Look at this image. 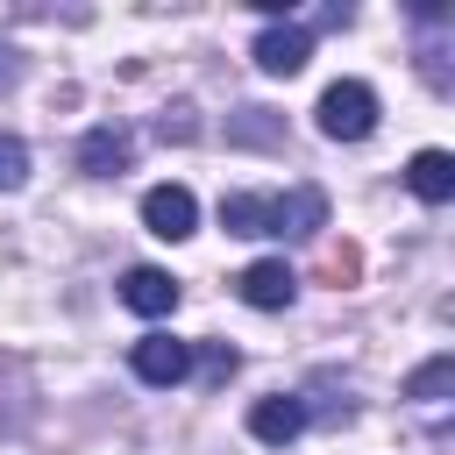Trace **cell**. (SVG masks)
I'll use <instances>...</instances> for the list:
<instances>
[{"mask_svg":"<svg viewBox=\"0 0 455 455\" xmlns=\"http://www.w3.org/2000/svg\"><path fill=\"white\" fill-rule=\"evenodd\" d=\"M220 228H228V235L306 242V235L327 228V192H320V185H291V192H228V199H220Z\"/></svg>","mask_w":455,"mask_h":455,"instance_id":"1","label":"cell"},{"mask_svg":"<svg viewBox=\"0 0 455 455\" xmlns=\"http://www.w3.org/2000/svg\"><path fill=\"white\" fill-rule=\"evenodd\" d=\"M377 85L370 78H334L327 92H320V107H313V121H320V135L327 142H363L370 128H377Z\"/></svg>","mask_w":455,"mask_h":455,"instance_id":"2","label":"cell"},{"mask_svg":"<svg viewBox=\"0 0 455 455\" xmlns=\"http://www.w3.org/2000/svg\"><path fill=\"white\" fill-rule=\"evenodd\" d=\"M128 370H135L142 384L171 391V384L192 377V341H178V334H142V341L128 348Z\"/></svg>","mask_w":455,"mask_h":455,"instance_id":"3","label":"cell"},{"mask_svg":"<svg viewBox=\"0 0 455 455\" xmlns=\"http://www.w3.org/2000/svg\"><path fill=\"white\" fill-rule=\"evenodd\" d=\"M142 228H149L156 242H185V235L199 228L192 185H149V192H142Z\"/></svg>","mask_w":455,"mask_h":455,"instance_id":"4","label":"cell"},{"mask_svg":"<svg viewBox=\"0 0 455 455\" xmlns=\"http://www.w3.org/2000/svg\"><path fill=\"white\" fill-rule=\"evenodd\" d=\"M235 299H242V306H256V313H284V306L299 299V277H291V263H284V256H256V263L235 277Z\"/></svg>","mask_w":455,"mask_h":455,"instance_id":"5","label":"cell"},{"mask_svg":"<svg viewBox=\"0 0 455 455\" xmlns=\"http://www.w3.org/2000/svg\"><path fill=\"white\" fill-rule=\"evenodd\" d=\"M135 164V135L121 128V121H92L85 135H78V171L85 178H121Z\"/></svg>","mask_w":455,"mask_h":455,"instance_id":"6","label":"cell"},{"mask_svg":"<svg viewBox=\"0 0 455 455\" xmlns=\"http://www.w3.org/2000/svg\"><path fill=\"white\" fill-rule=\"evenodd\" d=\"M121 306L142 320H164V313H178V277L156 263H135V270H121Z\"/></svg>","mask_w":455,"mask_h":455,"instance_id":"7","label":"cell"},{"mask_svg":"<svg viewBox=\"0 0 455 455\" xmlns=\"http://www.w3.org/2000/svg\"><path fill=\"white\" fill-rule=\"evenodd\" d=\"M249 434H256L263 448L299 441V434H306V398H299V391H270V398H256V405H249Z\"/></svg>","mask_w":455,"mask_h":455,"instance_id":"8","label":"cell"},{"mask_svg":"<svg viewBox=\"0 0 455 455\" xmlns=\"http://www.w3.org/2000/svg\"><path fill=\"white\" fill-rule=\"evenodd\" d=\"M306 57H313V28H299V21H270V28L256 36V64H263L270 78L306 71Z\"/></svg>","mask_w":455,"mask_h":455,"instance_id":"9","label":"cell"},{"mask_svg":"<svg viewBox=\"0 0 455 455\" xmlns=\"http://www.w3.org/2000/svg\"><path fill=\"white\" fill-rule=\"evenodd\" d=\"M405 185H412V199L448 206V199H455V156H448V149H419V156L405 164Z\"/></svg>","mask_w":455,"mask_h":455,"instance_id":"10","label":"cell"},{"mask_svg":"<svg viewBox=\"0 0 455 455\" xmlns=\"http://www.w3.org/2000/svg\"><path fill=\"white\" fill-rule=\"evenodd\" d=\"M455 384V355H434V363H419L412 370V384H405V398H419V405H441V391Z\"/></svg>","mask_w":455,"mask_h":455,"instance_id":"11","label":"cell"},{"mask_svg":"<svg viewBox=\"0 0 455 455\" xmlns=\"http://www.w3.org/2000/svg\"><path fill=\"white\" fill-rule=\"evenodd\" d=\"M21 185H28V142L0 135V192H21Z\"/></svg>","mask_w":455,"mask_h":455,"instance_id":"12","label":"cell"},{"mask_svg":"<svg viewBox=\"0 0 455 455\" xmlns=\"http://www.w3.org/2000/svg\"><path fill=\"white\" fill-rule=\"evenodd\" d=\"M235 142H277V114L270 107H242V121L228 128Z\"/></svg>","mask_w":455,"mask_h":455,"instance_id":"13","label":"cell"},{"mask_svg":"<svg viewBox=\"0 0 455 455\" xmlns=\"http://www.w3.org/2000/svg\"><path fill=\"white\" fill-rule=\"evenodd\" d=\"M185 114H192V107H171V114H164V121H156V135H164V142H171V135H178V142H185V135H192V121H185Z\"/></svg>","mask_w":455,"mask_h":455,"instance_id":"14","label":"cell"},{"mask_svg":"<svg viewBox=\"0 0 455 455\" xmlns=\"http://www.w3.org/2000/svg\"><path fill=\"white\" fill-rule=\"evenodd\" d=\"M14 78H21V50H14V43H0V92H7Z\"/></svg>","mask_w":455,"mask_h":455,"instance_id":"15","label":"cell"},{"mask_svg":"<svg viewBox=\"0 0 455 455\" xmlns=\"http://www.w3.org/2000/svg\"><path fill=\"white\" fill-rule=\"evenodd\" d=\"M206 370H213V377H228V370H235V348H228V341H213V348H206Z\"/></svg>","mask_w":455,"mask_h":455,"instance_id":"16","label":"cell"}]
</instances>
